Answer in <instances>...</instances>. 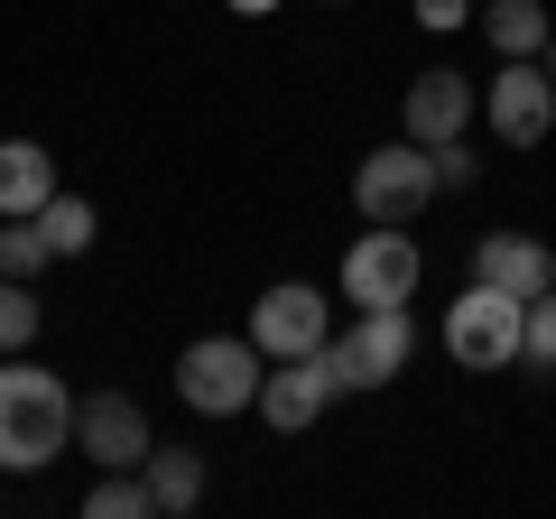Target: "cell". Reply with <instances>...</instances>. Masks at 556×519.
I'll list each match as a JSON object with an SVG mask.
<instances>
[{"label":"cell","mask_w":556,"mask_h":519,"mask_svg":"<svg viewBox=\"0 0 556 519\" xmlns=\"http://www.w3.org/2000/svg\"><path fill=\"white\" fill-rule=\"evenodd\" d=\"M75 445V400L65 380L38 362L0 353V473H47V464Z\"/></svg>","instance_id":"6da1fadb"},{"label":"cell","mask_w":556,"mask_h":519,"mask_svg":"<svg viewBox=\"0 0 556 519\" xmlns=\"http://www.w3.org/2000/svg\"><path fill=\"white\" fill-rule=\"evenodd\" d=\"M408 353H417L408 306H353V325L325 334V371H334V390H390V380L408 371Z\"/></svg>","instance_id":"7a4b0ae2"},{"label":"cell","mask_w":556,"mask_h":519,"mask_svg":"<svg viewBox=\"0 0 556 519\" xmlns=\"http://www.w3.org/2000/svg\"><path fill=\"white\" fill-rule=\"evenodd\" d=\"M260 371H269V353L251 334H204L177 353V400L204 408V418H232V408L260 400Z\"/></svg>","instance_id":"3957f363"},{"label":"cell","mask_w":556,"mask_h":519,"mask_svg":"<svg viewBox=\"0 0 556 519\" xmlns=\"http://www.w3.org/2000/svg\"><path fill=\"white\" fill-rule=\"evenodd\" d=\"M519 334H529V298H510V288H482L473 279L455 306H445V353H455L464 371H510Z\"/></svg>","instance_id":"277c9868"},{"label":"cell","mask_w":556,"mask_h":519,"mask_svg":"<svg viewBox=\"0 0 556 519\" xmlns=\"http://www.w3.org/2000/svg\"><path fill=\"white\" fill-rule=\"evenodd\" d=\"M353 204H362V223H417L427 204H437V159H427L417 140L371 149V159L353 167Z\"/></svg>","instance_id":"5b68a950"},{"label":"cell","mask_w":556,"mask_h":519,"mask_svg":"<svg viewBox=\"0 0 556 519\" xmlns=\"http://www.w3.org/2000/svg\"><path fill=\"white\" fill-rule=\"evenodd\" d=\"M427 279V251L408 241V223H371V232L343 251V298L353 306H408Z\"/></svg>","instance_id":"8992f818"},{"label":"cell","mask_w":556,"mask_h":519,"mask_svg":"<svg viewBox=\"0 0 556 519\" xmlns=\"http://www.w3.org/2000/svg\"><path fill=\"white\" fill-rule=\"evenodd\" d=\"M482 121L501 130V149H538V140L556 130V84H547V65H538V56H501L492 93H482Z\"/></svg>","instance_id":"52a82bcc"},{"label":"cell","mask_w":556,"mask_h":519,"mask_svg":"<svg viewBox=\"0 0 556 519\" xmlns=\"http://www.w3.org/2000/svg\"><path fill=\"white\" fill-rule=\"evenodd\" d=\"M325 334H334V306H325V288H306V279H278L269 298L251 306V343H260L269 362L325 353Z\"/></svg>","instance_id":"ba28073f"},{"label":"cell","mask_w":556,"mask_h":519,"mask_svg":"<svg viewBox=\"0 0 556 519\" xmlns=\"http://www.w3.org/2000/svg\"><path fill=\"white\" fill-rule=\"evenodd\" d=\"M75 445L102 464V473H130V464H149V408L130 400V390H93V400H75Z\"/></svg>","instance_id":"9c48e42d"},{"label":"cell","mask_w":556,"mask_h":519,"mask_svg":"<svg viewBox=\"0 0 556 519\" xmlns=\"http://www.w3.org/2000/svg\"><path fill=\"white\" fill-rule=\"evenodd\" d=\"M325 400H343L334 371H325V353H288V362H269V371H260V400H251V408L278 427V436H298V427L325 418Z\"/></svg>","instance_id":"30bf717a"},{"label":"cell","mask_w":556,"mask_h":519,"mask_svg":"<svg viewBox=\"0 0 556 519\" xmlns=\"http://www.w3.org/2000/svg\"><path fill=\"white\" fill-rule=\"evenodd\" d=\"M473 112H482V93H473L464 75H445V65H437V75H417L408 102H399V121H408V140H417V149L464 140V130H473Z\"/></svg>","instance_id":"8fae6325"},{"label":"cell","mask_w":556,"mask_h":519,"mask_svg":"<svg viewBox=\"0 0 556 519\" xmlns=\"http://www.w3.org/2000/svg\"><path fill=\"white\" fill-rule=\"evenodd\" d=\"M473 279L510 288V298H538V288H556V251L538 232H482L473 241Z\"/></svg>","instance_id":"7c38bea8"},{"label":"cell","mask_w":556,"mask_h":519,"mask_svg":"<svg viewBox=\"0 0 556 519\" xmlns=\"http://www.w3.org/2000/svg\"><path fill=\"white\" fill-rule=\"evenodd\" d=\"M139 473H149L159 519H186V510L204 501V455H195V445H149V464H139Z\"/></svg>","instance_id":"4fadbf2b"},{"label":"cell","mask_w":556,"mask_h":519,"mask_svg":"<svg viewBox=\"0 0 556 519\" xmlns=\"http://www.w3.org/2000/svg\"><path fill=\"white\" fill-rule=\"evenodd\" d=\"M56 195V159L38 140H0V214H38Z\"/></svg>","instance_id":"5bb4252c"},{"label":"cell","mask_w":556,"mask_h":519,"mask_svg":"<svg viewBox=\"0 0 556 519\" xmlns=\"http://www.w3.org/2000/svg\"><path fill=\"white\" fill-rule=\"evenodd\" d=\"M482 38H492V56H538L547 47V0H482Z\"/></svg>","instance_id":"9a60e30c"},{"label":"cell","mask_w":556,"mask_h":519,"mask_svg":"<svg viewBox=\"0 0 556 519\" xmlns=\"http://www.w3.org/2000/svg\"><path fill=\"white\" fill-rule=\"evenodd\" d=\"M38 232H47V251H56V260L93 251V204H84V195H65V186H56V195L38 204Z\"/></svg>","instance_id":"2e32d148"},{"label":"cell","mask_w":556,"mask_h":519,"mask_svg":"<svg viewBox=\"0 0 556 519\" xmlns=\"http://www.w3.org/2000/svg\"><path fill=\"white\" fill-rule=\"evenodd\" d=\"M84 510L93 519H159V501H149V473L130 464V473H102L93 492H84Z\"/></svg>","instance_id":"e0dca14e"},{"label":"cell","mask_w":556,"mask_h":519,"mask_svg":"<svg viewBox=\"0 0 556 519\" xmlns=\"http://www.w3.org/2000/svg\"><path fill=\"white\" fill-rule=\"evenodd\" d=\"M47 232H38V214H0V279H38L47 269Z\"/></svg>","instance_id":"ac0fdd59"},{"label":"cell","mask_w":556,"mask_h":519,"mask_svg":"<svg viewBox=\"0 0 556 519\" xmlns=\"http://www.w3.org/2000/svg\"><path fill=\"white\" fill-rule=\"evenodd\" d=\"M38 343V298L28 279H0V353H28Z\"/></svg>","instance_id":"d6986e66"},{"label":"cell","mask_w":556,"mask_h":519,"mask_svg":"<svg viewBox=\"0 0 556 519\" xmlns=\"http://www.w3.org/2000/svg\"><path fill=\"white\" fill-rule=\"evenodd\" d=\"M519 362H529V371H556V288H538V298H529V334H519Z\"/></svg>","instance_id":"ffe728a7"},{"label":"cell","mask_w":556,"mask_h":519,"mask_svg":"<svg viewBox=\"0 0 556 519\" xmlns=\"http://www.w3.org/2000/svg\"><path fill=\"white\" fill-rule=\"evenodd\" d=\"M427 159H437V195H464V186L482 177V159H473V149H464V140H437V149H427Z\"/></svg>","instance_id":"44dd1931"},{"label":"cell","mask_w":556,"mask_h":519,"mask_svg":"<svg viewBox=\"0 0 556 519\" xmlns=\"http://www.w3.org/2000/svg\"><path fill=\"white\" fill-rule=\"evenodd\" d=\"M408 10H417V28H464L473 20V0H408Z\"/></svg>","instance_id":"7402d4cb"},{"label":"cell","mask_w":556,"mask_h":519,"mask_svg":"<svg viewBox=\"0 0 556 519\" xmlns=\"http://www.w3.org/2000/svg\"><path fill=\"white\" fill-rule=\"evenodd\" d=\"M223 10H241V20H269V10H278V0H223Z\"/></svg>","instance_id":"603a6c76"},{"label":"cell","mask_w":556,"mask_h":519,"mask_svg":"<svg viewBox=\"0 0 556 519\" xmlns=\"http://www.w3.org/2000/svg\"><path fill=\"white\" fill-rule=\"evenodd\" d=\"M538 65H547V84H556V28H547V47H538Z\"/></svg>","instance_id":"cb8c5ba5"}]
</instances>
